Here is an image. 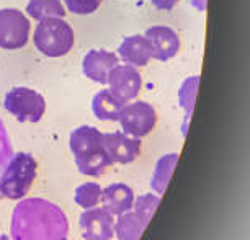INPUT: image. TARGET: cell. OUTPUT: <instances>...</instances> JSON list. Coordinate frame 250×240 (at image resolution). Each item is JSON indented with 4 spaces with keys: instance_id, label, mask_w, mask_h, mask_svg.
I'll list each match as a JSON object with an SVG mask.
<instances>
[{
    "instance_id": "cell-1",
    "label": "cell",
    "mask_w": 250,
    "mask_h": 240,
    "mask_svg": "<svg viewBox=\"0 0 250 240\" xmlns=\"http://www.w3.org/2000/svg\"><path fill=\"white\" fill-rule=\"evenodd\" d=\"M69 222L64 211L44 198H23L12 214L13 240H64Z\"/></svg>"
},
{
    "instance_id": "cell-2",
    "label": "cell",
    "mask_w": 250,
    "mask_h": 240,
    "mask_svg": "<svg viewBox=\"0 0 250 240\" xmlns=\"http://www.w3.org/2000/svg\"><path fill=\"white\" fill-rule=\"evenodd\" d=\"M102 131L93 126H80L70 133L69 145L75 157L77 170L85 177H102L113 165L102 145Z\"/></svg>"
},
{
    "instance_id": "cell-3",
    "label": "cell",
    "mask_w": 250,
    "mask_h": 240,
    "mask_svg": "<svg viewBox=\"0 0 250 240\" xmlns=\"http://www.w3.org/2000/svg\"><path fill=\"white\" fill-rule=\"evenodd\" d=\"M74 30L64 18H44L35 28L33 43L41 54L48 58L65 56L74 46Z\"/></svg>"
},
{
    "instance_id": "cell-4",
    "label": "cell",
    "mask_w": 250,
    "mask_h": 240,
    "mask_svg": "<svg viewBox=\"0 0 250 240\" xmlns=\"http://www.w3.org/2000/svg\"><path fill=\"white\" fill-rule=\"evenodd\" d=\"M38 162L31 154L18 152L12 155L10 162L0 177V195L8 200H23L36 178Z\"/></svg>"
},
{
    "instance_id": "cell-5",
    "label": "cell",
    "mask_w": 250,
    "mask_h": 240,
    "mask_svg": "<svg viewBox=\"0 0 250 240\" xmlns=\"http://www.w3.org/2000/svg\"><path fill=\"white\" fill-rule=\"evenodd\" d=\"M3 106L20 123H38L46 111L43 95L28 87H15L7 92Z\"/></svg>"
},
{
    "instance_id": "cell-6",
    "label": "cell",
    "mask_w": 250,
    "mask_h": 240,
    "mask_svg": "<svg viewBox=\"0 0 250 240\" xmlns=\"http://www.w3.org/2000/svg\"><path fill=\"white\" fill-rule=\"evenodd\" d=\"M31 25L28 17L18 8L0 10V48L15 51L25 48L30 40Z\"/></svg>"
},
{
    "instance_id": "cell-7",
    "label": "cell",
    "mask_w": 250,
    "mask_h": 240,
    "mask_svg": "<svg viewBox=\"0 0 250 240\" xmlns=\"http://www.w3.org/2000/svg\"><path fill=\"white\" fill-rule=\"evenodd\" d=\"M121 129L131 138H144L157 124V113L155 108L147 101H134L128 106H123L118 118Z\"/></svg>"
},
{
    "instance_id": "cell-8",
    "label": "cell",
    "mask_w": 250,
    "mask_h": 240,
    "mask_svg": "<svg viewBox=\"0 0 250 240\" xmlns=\"http://www.w3.org/2000/svg\"><path fill=\"white\" fill-rule=\"evenodd\" d=\"M106 85H108V90H110L118 100L123 103H128L138 97V93L141 92V87H143V79H141L138 67H133V65H128V64H125V65L118 64L116 67H113L111 72L108 74Z\"/></svg>"
},
{
    "instance_id": "cell-9",
    "label": "cell",
    "mask_w": 250,
    "mask_h": 240,
    "mask_svg": "<svg viewBox=\"0 0 250 240\" xmlns=\"http://www.w3.org/2000/svg\"><path fill=\"white\" fill-rule=\"evenodd\" d=\"M80 230L85 240H111L115 237V216L103 208H90L80 214Z\"/></svg>"
},
{
    "instance_id": "cell-10",
    "label": "cell",
    "mask_w": 250,
    "mask_h": 240,
    "mask_svg": "<svg viewBox=\"0 0 250 240\" xmlns=\"http://www.w3.org/2000/svg\"><path fill=\"white\" fill-rule=\"evenodd\" d=\"M102 145L110 157L111 163H131L141 154V139L131 138L123 131L102 134Z\"/></svg>"
},
{
    "instance_id": "cell-11",
    "label": "cell",
    "mask_w": 250,
    "mask_h": 240,
    "mask_svg": "<svg viewBox=\"0 0 250 240\" xmlns=\"http://www.w3.org/2000/svg\"><path fill=\"white\" fill-rule=\"evenodd\" d=\"M144 38L152 51V59L160 60V62H167L172 58H175L180 51V40L178 35L172 28L164 25H155L146 30Z\"/></svg>"
},
{
    "instance_id": "cell-12",
    "label": "cell",
    "mask_w": 250,
    "mask_h": 240,
    "mask_svg": "<svg viewBox=\"0 0 250 240\" xmlns=\"http://www.w3.org/2000/svg\"><path fill=\"white\" fill-rule=\"evenodd\" d=\"M118 64H120V58L115 53L105 49H92L82 60V70L87 79L100 83V85H106L108 74Z\"/></svg>"
},
{
    "instance_id": "cell-13",
    "label": "cell",
    "mask_w": 250,
    "mask_h": 240,
    "mask_svg": "<svg viewBox=\"0 0 250 240\" xmlns=\"http://www.w3.org/2000/svg\"><path fill=\"white\" fill-rule=\"evenodd\" d=\"M100 201L103 203V209L118 218V216L133 209L134 191L126 183H113L102 190Z\"/></svg>"
},
{
    "instance_id": "cell-14",
    "label": "cell",
    "mask_w": 250,
    "mask_h": 240,
    "mask_svg": "<svg viewBox=\"0 0 250 240\" xmlns=\"http://www.w3.org/2000/svg\"><path fill=\"white\" fill-rule=\"evenodd\" d=\"M118 56L128 65L144 67L152 59V51L143 35H133L123 40V43L118 48Z\"/></svg>"
},
{
    "instance_id": "cell-15",
    "label": "cell",
    "mask_w": 250,
    "mask_h": 240,
    "mask_svg": "<svg viewBox=\"0 0 250 240\" xmlns=\"http://www.w3.org/2000/svg\"><path fill=\"white\" fill-rule=\"evenodd\" d=\"M125 103L120 101L108 88H102L92 98V111L100 121H118Z\"/></svg>"
},
{
    "instance_id": "cell-16",
    "label": "cell",
    "mask_w": 250,
    "mask_h": 240,
    "mask_svg": "<svg viewBox=\"0 0 250 240\" xmlns=\"http://www.w3.org/2000/svg\"><path fill=\"white\" fill-rule=\"evenodd\" d=\"M178 162V154H165L162 155L154 168V175L150 180V188L157 193V195H164L168 186V181L172 178V173L175 170Z\"/></svg>"
},
{
    "instance_id": "cell-17",
    "label": "cell",
    "mask_w": 250,
    "mask_h": 240,
    "mask_svg": "<svg viewBox=\"0 0 250 240\" xmlns=\"http://www.w3.org/2000/svg\"><path fill=\"white\" fill-rule=\"evenodd\" d=\"M146 227L147 224H144L134 214V211H128V213L118 216V219L115 220V235L118 240H139Z\"/></svg>"
},
{
    "instance_id": "cell-18",
    "label": "cell",
    "mask_w": 250,
    "mask_h": 240,
    "mask_svg": "<svg viewBox=\"0 0 250 240\" xmlns=\"http://www.w3.org/2000/svg\"><path fill=\"white\" fill-rule=\"evenodd\" d=\"M26 13L33 20L40 21L44 18H64L65 8L61 0H30Z\"/></svg>"
},
{
    "instance_id": "cell-19",
    "label": "cell",
    "mask_w": 250,
    "mask_h": 240,
    "mask_svg": "<svg viewBox=\"0 0 250 240\" xmlns=\"http://www.w3.org/2000/svg\"><path fill=\"white\" fill-rule=\"evenodd\" d=\"M100 198H102V186L98 185V183L87 181L77 186L74 200L80 208L90 209V208H95V206L100 203Z\"/></svg>"
},
{
    "instance_id": "cell-20",
    "label": "cell",
    "mask_w": 250,
    "mask_h": 240,
    "mask_svg": "<svg viewBox=\"0 0 250 240\" xmlns=\"http://www.w3.org/2000/svg\"><path fill=\"white\" fill-rule=\"evenodd\" d=\"M159 204H160V196L149 193V195L134 198L133 211L144 224H149V220L152 219V216L155 213V209L159 208Z\"/></svg>"
},
{
    "instance_id": "cell-21",
    "label": "cell",
    "mask_w": 250,
    "mask_h": 240,
    "mask_svg": "<svg viewBox=\"0 0 250 240\" xmlns=\"http://www.w3.org/2000/svg\"><path fill=\"white\" fill-rule=\"evenodd\" d=\"M198 83H200V77H198V75H195V77H188L185 82L182 83L180 92H178L180 106L187 111V116H190L193 108H195Z\"/></svg>"
},
{
    "instance_id": "cell-22",
    "label": "cell",
    "mask_w": 250,
    "mask_h": 240,
    "mask_svg": "<svg viewBox=\"0 0 250 240\" xmlns=\"http://www.w3.org/2000/svg\"><path fill=\"white\" fill-rule=\"evenodd\" d=\"M64 5L74 15H90L100 7V0H64Z\"/></svg>"
},
{
    "instance_id": "cell-23",
    "label": "cell",
    "mask_w": 250,
    "mask_h": 240,
    "mask_svg": "<svg viewBox=\"0 0 250 240\" xmlns=\"http://www.w3.org/2000/svg\"><path fill=\"white\" fill-rule=\"evenodd\" d=\"M12 155V149H10V140H8L7 131L3 128L2 121H0V163L5 162V160Z\"/></svg>"
},
{
    "instance_id": "cell-24",
    "label": "cell",
    "mask_w": 250,
    "mask_h": 240,
    "mask_svg": "<svg viewBox=\"0 0 250 240\" xmlns=\"http://www.w3.org/2000/svg\"><path fill=\"white\" fill-rule=\"evenodd\" d=\"M150 3L155 7V8H159V10H172L173 7L178 3V0H150Z\"/></svg>"
},
{
    "instance_id": "cell-25",
    "label": "cell",
    "mask_w": 250,
    "mask_h": 240,
    "mask_svg": "<svg viewBox=\"0 0 250 240\" xmlns=\"http://www.w3.org/2000/svg\"><path fill=\"white\" fill-rule=\"evenodd\" d=\"M190 2H191V5L196 8V10H200V12H205L206 10L208 0H190Z\"/></svg>"
},
{
    "instance_id": "cell-26",
    "label": "cell",
    "mask_w": 250,
    "mask_h": 240,
    "mask_svg": "<svg viewBox=\"0 0 250 240\" xmlns=\"http://www.w3.org/2000/svg\"><path fill=\"white\" fill-rule=\"evenodd\" d=\"M0 240H10V239H8V235H3V234H0Z\"/></svg>"
},
{
    "instance_id": "cell-27",
    "label": "cell",
    "mask_w": 250,
    "mask_h": 240,
    "mask_svg": "<svg viewBox=\"0 0 250 240\" xmlns=\"http://www.w3.org/2000/svg\"><path fill=\"white\" fill-rule=\"evenodd\" d=\"M64 240H67V239H64Z\"/></svg>"
}]
</instances>
